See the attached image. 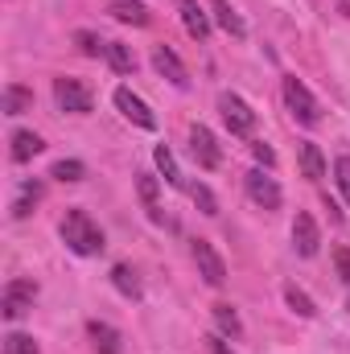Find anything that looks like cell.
Listing matches in <instances>:
<instances>
[{"label":"cell","mask_w":350,"mask_h":354,"mask_svg":"<svg viewBox=\"0 0 350 354\" xmlns=\"http://www.w3.org/2000/svg\"><path fill=\"white\" fill-rule=\"evenodd\" d=\"M62 243L75 256H99L103 252V231H99V223L91 218L87 210H71L62 218Z\"/></svg>","instance_id":"obj_1"},{"label":"cell","mask_w":350,"mask_h":354,"mask_svg":"<svg viewBox=\"0 0 350 354\" xmlns=\"http://www.w3.org/2000/svg\"><path fill=\"white\" fill-rule=\"evenodd\" d=\"M284 103H288V111H293V120L297 124H305V128H317L322 124V107H317V99L309 95V87L301 83V79H284Z\"/></svg>","instance_id":"obj_2"},{"label":"cell","mask_w":350,"mask_h":354,"mask_svg":"<svg viewBox=\"0 0 350 354\" xmlns=\"http://www.w3.org/2000/svg\"><path fill=\"white\" fill-rule=\"evenodd\" d=\"M219 111H223V124L231 128V136H252V128H256V111L239 99V95H219Z\"/></svg>","instance_id":"obj_3"},{"label":"cell","mask_w":350,"mask_h":354,"mask_svg":"<svg viewBox=\"0 0 350 354\" xmlns=\"http://www.w3.org/2000/svg\"><path fill=\"white\" fill-rule=\"evenodd\" d=\"M33 301H37V284H33V280H25V276H17V280H8L0 309H4V317H8V322H17V317H25V313L33 309Z\"/></svg>","instance_id":"obj_4"},{"label":"cell","mask_w":350,"mask_h":354,"mask_svg":"<svg viewBox=\"0 0 350 354\" xmlns=\"http://www.w3.org/2000/svg\"><path fill=\"white\" fill-rule=\"evenodd\" d=\"M190 153H194V161H198L202 169H219V165H223V149H219L214 132L202 128V124L190 128Z\"/></svg>","instance_id":"obj_5"},{"label":"cell","mask_w":350,"mask_h":354,"mask_svg":"<svg viewBox=\"0 0 350 354\" xmlns=\"http://www.w3.org/2000/svg\"><path fill=\"white\" fill-rule=\"evenodd\" d=\"M54 99L62 111L71 115H87L91 111V91L79 83V79H54Z\"/></svg>","instance_id":"obj_6"},{"label":"cell","mask_w":350,"mask_h":354,"mask_svg":"<svg viewBox=\"0 0 350 354\" xmlns=\"http://www.w3.org/2000/svg\"><path fill=\"white\" fill-rule=\"evenodd\" d=\"M194 264H198L202 280H206L210 288H219V284L227 280V264H223V256H219L206 239H194Z\"/></svg>","instance_id":"obj_7"},{"label":"cell","mask_w":350,"mask_h":354,"mask_svg":"<svg viewBox=\"0 0 350 354\" xmlns=\"http://www.w3.org/2000/svg\"><path fill=\"white\" fill-rule=\"evenodd\" d=\"M116 107H120V111H124V120H132L136 128H157L153 107H149L140 95H132V87H116Z\"/></svg>","instance_id":"obj_8"},{"label":"cell","mask_w":350,"mask_h":354,"mask_svg":"<svg viewBox=\"0 0 350 354\" xmlns=\"http://www.w3.org/2000/svg\"><path fill=\"white\" fill-rule=\"evenodd\" d=\"M293 248H297V256H305V260H313L317 248H322V231H317L313 214H305V210L293 218Z\"/></svg>","instance_id":"obj_9"},{"label":"cell","mask_w":350,"mask_h":354,"mask_svg":"<svg viewBox=\"0 0 350 354\" xmlns=\"http://www.w3.org/2000/svg\"><path fill=\"white\" fill-rule=\"evenodd\" d=\"M248 198L256 202V206H264V210H280V185L272 181V177L264 174V169H252L248 174Z\"/></svg>","instance_id":"obj_10"},{"label":"cell","mask_w":350,"mask_h":354,"mask_svg":"<svg viewBox=\"0 0 350 354\" xmlns=\"http://www.w3.org/2000/svg\"><path fill=\"white\" fill-rule=\"evenodd\" d=\"M177 12H181V25H185L190 37H198V41L210 37V17H206V8L198 0H177Z\"/></svg>","instance_id":"obj_11"},{"label":"cell","mask_w":350,"mask_h":354,"mask_svg":"<svg viewBox=\"0 0 350 354\" xmlns=\"http://www.w3.org/2000/svg\"><path fill=\"white\" fill-rule=\"evenodd\" d=\"M153 66H157V75H161V79H169L174 87H185V83H190V75H185V62L177 58L169 46H157V50H153Z\"/></svg>","instance_id":"obj_12"},{"label":"cell","mask_w":350,"mask_h":354,"mask_svg":"<svg viewBox=\"0 0 350 354\" xmlns=\"http://www.w3.org/2000/svg\"><path fill=\"white\" fill-rule=\"evenodd\" d=\"M87 334H91V346H95V354H120V351H124L120 330H116V326H107V322H91Z\"/></svg>","instance_id":"obj_13"},{"label":"cell","mask_w":350,"mask_h":354,"mask_svg":"<svg viewBox=\"0 0 350 354\" xmlns=\"http://www.w3.org/2000/svg\"><path fill=\"white\" fill-rule=\"evenodd\" d=\"M107 12L116 17V21H124V25H149V8L140 4V0H107Z\"/></svg>","instance_id":"obj_14"},{"label":"cell","mask_w":350,"mask_h":354,"mask_svg":"<svg viewBox=\"0 0 350 354\" xmlns=\"http://www.w3.org/2000/svg\"><path fill=\"white\" fill-rule=\"evenodd\" d=\"M42 149H46V140L37 132H25V128L12 132V161H33Z\"/></svg>","instance_id":"obj_15"},{"label":"cell","mask_w":350,"mask_h":354,"mask_svg":"<svg viewBox=\"0 0 350 354\" xmlns=\"http://www.w3.org/2000/svg\"><path fill=\"white\" fill-rule=\"evenodd\" d=\"M210 12H214V21L231 33V37H248V25H243V17L227 4V0H210Z\"/></svg>","instance_id":"obj_16"},{"label":"cell","mask_w":350,"mask_h":354,"mask_svg":"<svg viewBox=\"0 0 350 354\" xmlns=\"http://www.w3.org/2000/svg\"><path fill=\"white\" fill-rule=\"evenodd\" d=\"M25 111H33V91L21 83H8L4 87V115H25Z\"/></svg>","instance_id":"obj_17"},{"label":"cell","mask_w":350,"mask_h":354,"mask_svg":"<svg viewBox=\"0 0 350 354\" xmlns=\"http://www.w3.org/2000/svg\"><path fill=\"white\" fill-rule=\"evenodd\" d=\"M42 194H46V189H42V181H25V185H21V194H17V202H12V218H29V214H33V206L42 202Z\"/></svg>","instance_id":"obj_18"},{"label":"cell","mask_w":350,"mask_h":354,"mask_svg":"<svg viewBox=\"0 0 350 354\" xmlns=\"http://www.w3.org/2000/svg\"><path fill=\"white\" fill-rule=\"evenodd\" d=\"M301 169H305V177H313V181L326 177V157H322V149L313 140H301Z\"/></svg>","instance_id":"obj_19"},{"label":"cell","mask_w":350,"mask_h":354,"mask_svg":"<svg viewBox=\"0 0 350 354\" xmlns=\"http://www.w3.org/2000/svg\"><path fill=\"white\" fill-rule=\"evenodd\" d=\"M103 58L111 62L116 75H132V71H136V54H132L124 41H107V54H103Z\"/></svg>","instance_id":"obj_20"},{"label":"cell","mask_w":350,"mask_h":354,"mask_svg":"<svg viewBox=\"0 0 350 354\" xmlns=\"http://www.w3.org/2000/svg\"><path fill=\"white\" fill-rule=\"evenodd\" d=\"M111 284H116L128 301H140V276H136L128 264H116V268H111Z\"/></svg>","instance_id":"obj_21"},{"label":"cell","mask_w":350,"mask_h":354,"mask_svg":"<svg viewBox=\"0 0 350 354\" xmlns=\"http://www.w3.org/2000/svg\"><path fill=\"white\" fill-rule=\"evenodd\" d=\"M136 194H140V202L149 206V214L161 223V210H157V177H149V174H140L136 177Z\"/></svg>","instance_id":"obj_22"},{"label":"cell","mask_w":350,"mask_h":354,"mask_svg":"<svg viewBox=\"0 0 350 354\" xmlns=\"http://www.w3.org/2000/svg\"><path fill=\"white\" fill-rule=\"evenodd\" d=\"M214 322H219V330H223V334H231V338H239V334H243V322H239V313H235L231 305H214Z\"/></svg>","instance_id":"obj_23"},{"label":"cell","mask_w":350,"mask_h":354,"mask_svg":"<svg viewBox=\"0 0 350 354\" xmlns=\"http://www.w3.org/2000/svg\"><path fill=\"white\" fill-rule=\"evenodd\" d=\"M50 177H58V181H83L87 177V165L83 161H54V169H50Z\"/></svg>","instance_id":"obj_24"},{"label":"cell","mask_w":350,"mask_h":354,"mask_svg":"<svg viewBox=\"0 0 350 354\" xmlns=\"http://www.w3.org/2000/svg\"><path fill=\"white\" fill-rule=\"evenodd\" d=\"M153 157H157V169L165 174V181H169V185H181V169H177L174 153H169L165 145H157V153H153Z\"/></svg>","instance_id":"obj_25"},{"label":"cell","mask_w":350,"mask_h":354,"mask_svg":"<svg viewBox=\"0 0 350 354\" xmlns=\"http://www.w3.org/2000/svg\"><path fill=\"white\" fill-rule=\"evenodd\" d=\"M190 198H194V206H198L202 214H219V198L210 194V185H202V181L190 185Z\"/></svg>","instance_id":"obj_26"},{"label":"cell","mask_w":350,"mask_h":354,"mask_svg":"<svg viewBox=\"0 0 350 354\" xmlns=\"http://www.w3.org/2000/svg\"><path fill=\"white\" fill-rule=\"evenodd\" d=\"M75 46H79L87 58H99V54H107V41H99V33H91V29H79V33H75Z\"/></svg>","instance_id":"obj_27"},{"label":"cell","mask_w":350,"mask_h":354,"mask_svg":"<svg viewBox=\"0 0 350 354\" xmlns=\"http://www.w3.org/2000/svg\"><path fill=\"white\" fill-rule=\"evenodd\" d=\"M284 301H288V305H293L301 317H313V313H317V309H313V301H309V297H305L297 284H288V288H284Z\"/></svg>","instance_id":"obj_28"},{"label":"cell","mask_w":350,"mask_h":354,"mask_svg":"<svg viewBox=\"0 0 350 354\" xmlns=\"http://www.w3.org/2000/svg\"><path fill=\"white\" fill-rule=\"evenodd\" d=\"M4 354H42V351H37V342L29 334H8L4 338Z\"/></svg>","instance_id":"obj_29"},{"label":"cell","mask_w":350,"mask_h":354,"mask_svg":"<svg viewBox=\"0 0 350 354\" xmlns=\"http://www.w3.org/2000/svg\"><path fill=\"white\" fill-rule=\"evenodd\" d=\"M334 177H338V189H342V198L350 202V157H338V161H334Z\"/></svg>","instance_id":"obj_30"},{"label":"cell","mask_w":350,"mask_h":354,"mask_svg":"<svg viewBox=\"0 0 350 354\" xmlns=\"http://www.w3.org/2000/svg\"><path fill=\"white\" fill-rule=\"evenodd\" d=\"M334 268H338V276L350 284V248H334Z\"/></svg>","instance_id":"obj_31"},{"label":"cell","mask_w":350,"mask_h":354,"mask_svg":"<svg viewBox=\"0 0 350 354\" xmlns=\"http://www.w3.org/2000/svg\"><path fill=\"white\" fill-rule=\"evenodd\" d=\"M252 153H256V161H260V165H276V153H272L264 140H256V145H252Z\"/></svg>","instance_id":"obj_32"},{"label":"cell","mask_w":350,"mask_h":354,"mask_svg":"<svg viewBox=\"0 0 350 354\" xmlns=\"http://www.w3.org/2000/svg\"><path fill=\"white\" fill-rule=\"evenodd\" d=\"M206 342H210V354H235L227 346V338H206Z\"/></svg>","instance_id":"obj_33"},{"label":"cell","mask_w":350,"mask_h":354,"mask_svg":"<svg viewBox=\"0 0 350 354\" xmlns=\"http://www.w3.org/2000/svg\"><path fill=\"white\" fill-rule=\"evenodd\" d=\"M347 309H350V301H347Z\"/></svg>","instance_id":"obj_34"}]
</instances>
